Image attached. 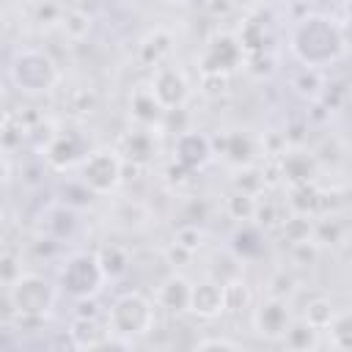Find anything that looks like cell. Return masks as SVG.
Segmentation results:
<instances>
[{
	"label": "cell",
	"instance_id": "obj_1",
	"mask_svg": "<svg viewBox=\"0 0 352 352\" xmlns=\"http://www.w3.org/2000/svg\"><path fill=\"white\" fill-rule=\"evenodd\" d=\"M292 55L311 69H324L336 60H341L346 50V36L341 25L324 14H305L297 19L289 36Z\"/></svg>",
	"mask_w": 352,
	"mask_h": 352
},
{
	"label": "cell",
	"instance_id": "obj_2",
	"mask_svg": "<svg viewBox=\"0 0 352 352\" xmlns=\"http://www.w3.org/2000/svg\"><path fill=\"white\" fill-rule=\"evenodd\" d=\"M3 297L11 302L14 322L19 327H28V324L44 322L52 314L55 300H58V289L52 286L50 278L38 275V272H22L11 286H6Z\"/></svg>",
	"mask_w": 352,
	"mask_h": 352
},
{
	"label": "cell",
	"instance_id": "obj_3",
	"mask_svg": "<svg viewBox=\"0 0 352 352\" xmlns=\"http://www.w3.org/2000/svg\"><path fill=\"white\" fill-rule=\"evenodd\" d=\"M8 77L19 94L41 96V94L55 91V85L60 82V69L50 52L38 47H25V50H16V55L11 58Z\"/></svg>",
	"mask_w": 352,
	"mask_h": 352
},
{
	"label": "cell",
	"instance_id": "obj_4",
	"mask_svg": "<svg viewBox=\"0 0 352 352\" xmlns=\"http://www.w3.org/2000/svg\"><path fill=\"white\" fill-rule=\"evenodd\" d=\"M154 322H157L154 302L140 292H124L107 308L110 333L118 336V338H126L132 344L138 338H146L154 330Z\"/></svg>",
	"mask_w": 352,
	"mask_h": 352
},
{
	"label": "cell",
	"instance_id": "obj_5",
	"mask_svg": "<svg viewBox=\"0 0 352 352\" xmlns=\"http://www.w3.org/2000/svg\"><path fill=\"white\" fill-rule=\"evenodd\" d=\"M107 283V275L99 264L96 253L88 250H77L72 256H66V261L60 264L58 272V289L63 294H69L72 300H85V297H96Z\"/></svg>",
	"mask_w": 352,
	"mask_h": 352
},
{
	"label": "cell",
	"instance_id": "obj_6",
	"mask_svg": "<svg viewBox=\"0 0 352 352\" xmlns=\"http://www.w3.org/2000/svg\"><path fill=\"white\" fill-rule=\"evenodd\" d=\"M77 173L94 195H113L124 184V157L116 148H94L80 162Z\"/></svg>",
	"mask_w": 352,
	"mask_h": 352
},
{
	"label": "cell",
	"instance_id": "obj_7",
	"mask_svg": "<svg viewBox=\"0 0 352 352\" xmlns=\"http://www.w3.org/2000/svg\"><path fill=\"white\" fill-rule=\"evenodd\" d=\"M248 60L242 44L231 33H217L204 44V52L198 55V72H220V74H234L242 69Z\"/></svg>",
	"mask_w": 352,
	"mask_h": 352
},
{
	"label": "cell",
	"instance_id": "obj_8",
	"mask_svg": "<svg viewBox=\"0 0 352 352\" xmlns=\"http://www.w3.org/2000/svg\"><path fill=\"white\" fill-rule=\"evenodd\" d=\"M148 85H151L154 96L160 99V104H162L168 113H170V110H182V107L187 104V99H190V80H187V74H184L179 66H173V63L157 66Z\"/></svg>",
	"mask_w": 352,
	"mask_h": 352
},
{
	"label": "cell",
	"instance_id": "obj_9",
	"mask_svg": "<svg viewBox=\"0 0 352 352\" xmlns=\"http://www.w3.org/2000/svg\"><path fill=\"white\" fill-rule=\"evenodd\" d=\"M41 154H44V162L52 170H60L63 173V170L80 168V162L88 157V143L74 129H58L55 138L50 140V146Z\"/></svg>",
	"mask_w": 352,
	"mask_h": 352
},
{
	"label": "cell",
	"instance_id": "obj_10",
	"mask_svg": "<svg viewBox=\"0 0 352 352\" xmlns=\"http://www.w3.org/2000/svg\"><path fill=\"white\" fill-rule=\"evenodd\" d=\"M292 322H294V316H292L289 300H280V297L267 294L258 302V308L253 311V330L267 341H280Z\"/></svg>",
	"mask_w": 352,
	"mask_h": 352
},
{
	"label": "cell",
	"instance_id": "obj_11",
	"mask_svg": "<svg viewBox=\"0 0 352 352\" xmlns=\"http://www.w3.org/2000/svg\"><path fill=\"white\" fill-rule=\"evenodd\" d=\"M214 157V146L212 138H206L198 129H182L173 140V160H179L182 165H187L192 173L206 168Z\"/></svg>",
	"mask_w": 352,
	"mask_h": 352
},
{
	"label": "cell",
	"instance_id": "obj_12",
	"mask_svg": "<svg viewBox=\"0 0 352 352\" xmlns=\"http://www.w3.org/2000/svg\"><path fill=\"white\" fill-rule=\"evenodd\" d=\"M154 300H157V305H160L165 314H170V316H184V314H190L192 280H190L187 275H182V272L173 270L168 278L160 280Z\"/></svg>",
	"mask_w": 352,
	"mask_h": 352
},
{
	"label": "cell",
	"instance_id": "obj_13",
	"mask_svg": "<svg viewBox=\"0 0 352 352\" xmlns=\"http://www.w3.org/2000/svg\"><path fill=\"white\" fill-rule=\"evenodd\" d=\"M116 151H118L126 162H135V165H143V168H146V165L154 160V154H157L154 129L135 124V129H129V132H124V135L118 138Z\"/></svg>",
	"mask_w": 352,
	"mask_h": 352
},
{
	"label": "cell",
	"instance_id": "obj_14",
	"mask_svg": "<svg viewBox=\"0 0 352 352\" xmlns=\"http://www.w3.org/2000/svg\"><path fill=\"white\" fill-rule=\"evenodd\" d=\"M280 170H283V184L292 187V184H308V182H316V173H319V162L311 151L300 148V146H289L283 154H280Z\"/></svg>",
	"mask_w": 352,
	"mask_h": 352
},
{
	"label": "cell",
	"instance_id": "obj_15",
	"mask_svg": "<svg viewBox=\"0 0 352 352\" xmlns=\"http://www.w3.org/2000/svg\"><path fill=\"white\" fill-rule=\"evenodd\" d=\"M129 116L138 126H148V129H157L165 124V116L168 110L160 104V99L154 96L151 85H138L132 94H129Z\"/></svg>",
	"mask_w": 352,
	"mask_h": 352
},
{
	"label": "cell",
	"instance_id": "obj_16",
	"mask_svg": "<svg viewBox=\"0 0 352 352\" xmlns=\"http://www.w3.org/2000/svg\"><path fill=\"white\" fill-rule=\"evenodd\" d=\"M212 146H214V154L234 168L253 165L256 160V143L248 132H223L220 138H212Z\"/></svg>",
	"mask_w": 352,
	"mask_h": 352
},
{
	"label": "cell",
	"instance_id": "obj_17",
	"mask_svg": "<svg viewBox=\"0 0 352 352\" xmlns=\"http://www.w3.org/2000/svg\"><path fill=\"white\" fill-rule=\"evenodd\" d=\"M190 314L198 319H217L226 314L223 305V283L214 278H204L192 283V300H190Z\"/></svg>",
	"mask_w": 352,
	"mask_h": 352
},
{
	"label": "cell",
	"instance_id": "obj_18",
	"mask_svg": "<svg viewBox=\"0 0 352 352\" xmlns=\"http://www.w3.org/2000/svg\"><path fill=\"white\" fill-rule=\"evenodd\" d=\"M110 338L107 322L102 324L96 316H74L69 324V344L74 349H104V341Z\"/></svg>",
	"mask_w": 352,
	"mask_h": 352
},
{
	"label": "cell",
	"instance_id": "obj_19",
	"mask_svg": "<svg viewBox=\"0 0 352 352\" xmlns=\"http://www.w3.org/2000/svg\"><path fill=\"white\" fill-rule=\"evenodd\" d=\"M170 52H173V36H170L165 28H157V30H151V33L140 41V47H138V60H140V66H146V69H157V66H162V63L168 60Z\"/></svg>",
	"mask_w": 352,
	"mask_h": 352
},
{
	"label": "cell",
	"instance_id": "obj_20",
	"mask_svg": "<svg viewBox=\"0 0 352 352\" xmlns=\"http://www.w3.org/2000/svg\"><path fill=\"white\" fill-rule=\"evenodd\" d=\"M96 256H99V264H102L107 280H121L132 270V253L121 242H104L96 250Z\"/></svg>",
	"mask_w": 352,
	"mask_h": 352
},
{
	"label": "cell",
	"instance_id": "obj_21",
	"mask_svg": "<svg viewBox=\"0 0 352 352\" xmlns=\"http://www.w3.org/2000/svg\"><path fill=\"white\" fill-rule=\"evenodd\" d=\"M322 195H324V192L316 187V182L292 184V187H289V195H286V206H289V212L319 217V214H322Z\"/></svg>",
	"mask_w": 352,
	"mask_h": 352
},
{
	"label": "cell",
	"instance_id": "obj_22",
	"mask_svg": "<svg viewBox=\"0 0 352 352\" xmlns=\"http://www.w3.org/2000/svg\"><path fill=\"white\" fill-rule=\"evenodd\" d=\"M231 250L242 261L258 258L264 253V228H258L256 223H239V228L231 236Z\"/></svg>",
	"mask_w": 352,
	"mask_h": 352
},
{
	"label": "cell",
	"instance_id": "obj_23",
	"mask_svg": "<svg viewBox=\"0 0 352 352\" xmlns=\"http://www.w3.org/2000/svg\"><path fill=\"white\" fill-rule=\"evenodd\" d=\"M236 38H239V44H242V50H245L248 58H250V55H261V52L267 50V41H270L267 22H264L261 16H248V19L242 22Z\"/></svg>",
	"mask_w": 352,
	"mask_h": 352
},
{
	"label": "cell",
	"instance_id": "obj_24",
	"mask_svg": "<svg viewBox=\"0 0 352 352\" xmlns=\"http://www.w3.org/2000/svg\"><path fill=\"white\" fill-rule=\"evenodd\" d=\"M223 305H226V314H245L253 305V292L248 280H242V275L223 283Z\"/></svg>",
	"mask_w": 352,
	"mask_h": 352
},
{
	"label": "cell",
	"instance_id": "obj_25",
	"mask_svg": "<svg viewBox=\"0 0 352 352\" xmlns=\"http://www.w3.org/2000/svg\"><path fill=\"white\" fill-rule=\"evenodd\" d=\"M286 217H289L286 201L264 198V201L256 204V217H253V223H256L258 228H264V231H275V228L280 231V226L286 223Z\"/></svg>",
	"mask_w": 352,
	"mask_h": 352
},
{
	"label": "cell",
	"instance_id": "obj_26",
	"mask_svg": "<svg viewBox=\"0 0 352 352\" xmlns=\"http://www.w3.org/2000/svg\"><path fill=\"white\" fill-rule=\"evenodd\" d=\"M319 333L322 330H316L314 324H308L302 316L300 319H294L292 324H289V330H286V336L280 338L289 349H316L319 346Z\"/></svg>",
	"mask_w": 352,
	"mask_h": 352
},
{
	"label": "cell",
	"instance_id": "obj_27",
	"mask_svg": "<svg viewBox=\"0 0 352 352\" xmlns=\"http://www.w3.org/2000/svg\"><path fill=\"white\" fill-rule=\"evenodd\" d=\"M60 30H63V36L69 38V41H82L88 33H91V25H94V19H91V14L88 11H82V8H63V16H60Z\"/></svg>",
	"mask_w": 352,
	"mask_h": 352
},
{
	"label": "cell",
	"instance_id": "obj_28",
	"mask_svg": "<svg viewBox=\"0 0 352 352\" xmlns=\"http://www.w3.org/2000/svg\"><path fill=\"white\" fill-rule=\"evenodd\" d=\"M256 204H258L256 195L231 190V192L226 195V204H223V206H226V214H228L231 220H236V223H253V217H256Z\"/></svg>",
	"mask_w": 352,
	"mask_h": 352
},
{
	"label": "cell",
	"instance_id": "obj_29",
	"mask_svg": "<svg viewBox=\"0 0 352 352\" xmlns=\"http://www.w3.org/2000/svg\"><path fill=\"white\" fill-rule=\"evenodd\" d=\"M336 305L327 300V297H311L308 302H305V308H302V319L308 322V324H314L316 330H327L330 327V322L336 319Z\"/></svg>",
	"mask_w": 352,
	"mask_h": 352
},
{
	"label": "cell",
	"instance_id": "obj_30",
	"mask_svg": "<svg viewBox=\"0 0 352 352\" xmlns=\"http://www.w3.org/2000/svg\"><path fill=\"white\" fill-rule=\"evenodd\" d=\"M314 226H316V220H314L311 214H297V212H292V214L286 217V223L280 226V236H283L289 245L305 242V239H314Z\"/></svg>",
	"mask_w": 352,
	"mask_h": 352
},
{
	"label": "cell",
	"instance_id": "obj_31",
	"mask_svg": "<svg viewBox=\"0 0 352 352\" xmlns=\"http://www.w3.org/2000/svg\"><path fill=\"white\" fill-rule=\"evenodd\" d=\"M231 190H239V192H248V195H256L258 198L267 190L264 176H261V168H256V165L239 168L236 176H234V182H231Z\"/></svg>",
	"mask_w": 352,
	"mask_h": 352
},
{
	"label": "cell",
	"instance_id": "obj_32",
	"mask_svg": "<svg viewBox=\"0 0 352 352\" xmlns=\"http://www.w3.org/2000/svg\"><path fill=\"white\" fill-rule=\"evenodd\" d=\"M116 217L121 220L124 228H143V226L148 223L151 212H148V206L140 204V201H124V204H118Z\"/></svg>",
	"mask_w": 352,
	"mask_h": 352
},
{
	"label": "cell",
	"instance_id": "obj_33",
	"mask_svg": "<svg viewBox=\"0 0 352 352\" xmlns=\"http://www.w3.org/2000/svg\"><path fill=\"white\" fill-rule=\"evenodd\" d=\"M327 333H330V344L336 349H352V311L336 314V319L330 322Z\"/></svg>",
	"mask_w": 352,
	"mask_h": 352
},
{
	"label": "cell",
	"instance_id": "obj_34",
	"mask_svg": "<svg viewBox=\"0 0 352 352\" xmlns=\"http://www.w3.org/2000/svg\"><path fill=\"white\" fill-rule=\"evenodd\" d=\"M74 226H77V217H74V212H72L69 206H55V209L50 212L47 228H50V236H52V239L69 236V234L74 231Z\"/></svg>",
	"mask_w": 352,
	"mask_h": 352
},
{
	"label": "cell",
	"instance_id": "obj_35",
	"mask_svg": "<svg viewBox=\"0 0 352 352\" xmlns=\"http://www.w3.org/2000/svg\"><path fill=\"white\" fill-rule=\"evenodd\" d=\"M294 91L300 96H308V99H316L322 94V69H311V66H302L294 77Z\"/></svg>",
	"mask_w": 352,
	"mask_h": 352
},
{
	"label": "cell",
	"instance_id": "obj_36",
	"mask_svg": "<svg viewBox=\"0 0 352 352\" xmlns=\"http://www.w3.org/2000/svg\"><path fill=\"white\" fill-rule=\"evenodd\" d=\"M201 94L206 99H220L231 91V74H220V72H201Z\"/></svg>",
	"mask_w": 352,
	"mask_h": 352
},
{
	"label": "cell",
	"instance_id": "obj_37",
	"mask_svg": "<svg viewBox=\"0 0 352 352\" xmlns=\"http://www.w3.org/2000/svg\"><path fill=\"white\" fill-rule=\"evenodd\" d=\"M341 236H344V226H341L336 217L324 214L322 220H316V226H314V239H316V245H338Z\"/></svg>",
	"mask_w": 352,
	"mask_h": 352
},
{
	"label": "cell",
	"instance_id": "obj_38",
	"mask_svg": "<svg viewBox=\"0 0 352 352\" xmlns=\"http://www.w3.org/2000/svg\"><path fill=\"white\" fill-rule=\"evenodd\" d=\"M204 239H206V234H204V228H201L195 220L182 223V226L176 228V234H173V242L184 245V248L192 250V253H198V250L204 248Z\"/></svg>",
	"mask_w": 352,
	"mask_h": 352
},
{
	"label": "cell",
	"instance_id": "obj_39",
	"mask_svg": "<svg viewBox=\"0 0 352 352\" xmlns=\"http://www.w3.org/2000/svg\"><path fill=\"white\" fill-rule=\"evenodd\" d=\"M294 292H297V280H294V275L286 272V270H278V272L270 278V283H267V294H270V297L289 300Z\"/></svg>",
	"mask_w": 352,
	"mask_h": 352
},
{
	"label": "cell",
	"instance_id": "obj_40",
	"mask_svg": "<svg viewBox=\"0 0 352 352\" xmlns=\"http://www.w3.org/2000/svg\"><path fill=\"white\" fill-rule=\"evenodd\" d=\"M19 261H22V256L19 253H14V250H3V256H0V278H3V289L6 286H11L19 275H22V267H19Z\"/></svg>",
	"mask_w": 352,
	"mask_h": 352
},
{
	"label": "cell",
	"instance_id": "obj_41",
	"mask_svg": "<svg viewBox=\"0 0 352 352\" xmlns=\"http://www.w3.org/2000/svg\"><path fill=\"white\" fill-rule=\"evenodd\" d=\"M162 258H165V264H168L170 270H182V267H187V264L195 258V253L187 250V248L179 245V242H170V245L162 250Z\"/></svg>",
	"mask_w": 352,
	"mask_h": 352
},
{
	"label": "cell",
	"instance_id": "obj_42",
	"mask_svg": "<svg viewBox=\"0 0 352 352\" xmlns=\"http://www.w3.org/2000/svg\"><path fill=\"white\" fill-rule=\"evenodd\" d=\"M69 107H72L74 113H94V107H96V94H94L91 88H74V91L69 94Z\"/></svg>",
	"mask_w": 352,
	"mask_h": 352
},
{
	"label": "cell",
	"instance_id": "obj_43",
	"mask_svg": "<svg viewBox=\"0 0 352 352\" xmlns=\"http://www.w3.org/2000/svg\"><path fill=\"white\" fill-rule=\"evenodd\" d=\"M289 248H292V258H294V264H314V261H316V253H319L316 239L294 242V245H289Z\"/></svg>",
	"mask_w": 352,
	"mask_h": 352
},
{
	"label": "cell",
	"instance_id": "obj_44",
	"mask_svg": "<svg viewBox=\"0 0 352 352\" xmlns=\"http://www.w3.org/2000/svg\"><path fill=\"white\" fill-rule=\"evenodd\" d=\"M195 349H242V341H234V338H226V336H209V338H198L192 344Z\"/></svg>",
	"mask_w": 352,
	"mask_h": 352
},
{
	"label": "cell",
	"instance_id": "obj_45",
	"mask_svg": "<svg viewBox=\"0 0 352 352\" xmlns=\"http://www.w3.org/2000/svg\"><path fill=\"white\" fill-rule=\"evenodd\" d=\"M190 176H192V170H190L187 165H182L179 160H170V162L165 165V179H168V184H176V187H179V184H184Z\"/></svg>",
	"mask_w": 352,
	"mask_h": 352
},
{
	"label": "cell",
	"instance_id": "obj_46",
	"mask_svg": "<svg viewBox=\"0 0 352 352\" xmlns=\"http://www.w3.org/2000/svg\"><path fill=\"white\" fill-rule=\"evenodd\" d=\"M234 8H236L234 0H209V3H206V11H209L212 16H228Z\"/></svg>",
	"mask_w": 352,
	"mask_h": 352
},
{
	"label": "cell",
	"instance_id": "obj_47",
	"mask_svg": "<svg viewBox=\"0 0 352 352\" xmlns=\"http://www.w3.org/2000/svg\"><path fill=\"white\" fill-rule=\"evenodd\" d=\"M346 8H349V16H352V0H349V6H346Z\"/></svg>",
	"mask_w": 352,
	"mask_h": 352
}]
</instances>
